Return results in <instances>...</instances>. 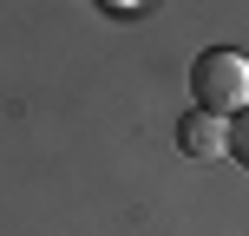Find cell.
Masks as SVG:
<instances>
[{"label": "cell", "instance_id": "cell-2", "mask_svg": "<svg viewBox=\"0 0 249 236\" xmlns=\"http://www.w3.org/2000/svg\"><path fill=\"white\" fill-rule=\"evenodd\" d=\"M177 145H184V158H223V118L184 112L177 118Z\"/></svg>", "mask_w": 249, "mask_h": 236}, {"label": "cell", "instance_id": "cell-3", "mask_svg": "<svg viewBox=\"0 0 249 236\" xmlns=\"http://www.w3.org/2000/svg\"><path fill=\"white\" fill-rule=\"evenodd\" d=\"M105 7H118V13H131V7H144V0H105Z\"/></svg>", "mask_w": 249, "mask_h": 236}, {"label": "cell", "instance_id": "cell-1", "mask_svg": "<svg viewBox=\"0 0 249 236\" xmlns=\"http://www.w3.org/2000/svg\"><path fill=\"white\" fill-rule=\"evenodd\" d=\"M190 92H197V112L236 118L243 99H249V59H243V53H230V46L203 53V59L190 66Z\"/></svg>", "mask_w": 249, "mask_h": 236}]
</instances>
